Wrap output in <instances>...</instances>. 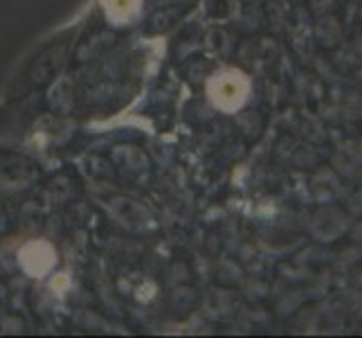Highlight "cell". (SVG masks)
<instances>
[{
  "instance_id": "1",
  "label": "cell",
  "mask_w": 362,
  "mask_h": 338,
  "mask_svg": "<svg viewBox=\"0 0 362 338\" xmlns=\"http://www.w3.org/2000/svg\"><path fill=\"white\" fill-rule=\"evenodd\" d=\"M207 93L211 102H214V106L223 111H234L245 102L247 79L236 70H226L216 74V77L207 84Z\"/></svg>"
},
{
  "instance_id": "2",
  "label": "cell",
  "mask_w": 362,
  "mask_h": 338,
  "mask_svg": "<svg viewBox=\"0 0 362 338\" xmlns=\"http://www.w3.org/2000/svg\"><path fill=\"white\" fill-rule=\"evenodd\" d=\"M102 5L106 9V14L117 21V23H124L129 21L137 14V9H140V0H102Z\"/></svg>"
}]
</instances>
